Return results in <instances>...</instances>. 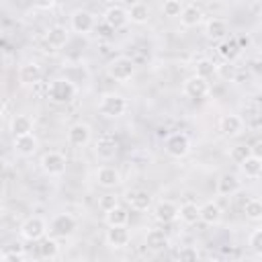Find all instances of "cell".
Here are the masks:
<instances>
[{"instance_id": "13", "label": "cell", "mask_w": 262, "mask_h": 262, "mask_svg": "<svg viewBox=\"0 0 262 262\" xmlns=\"http://www.w3.org/2000/svg\"><path fill=\"white\" fill-rule=\"evenodd\" d=\"M219 129L225 137H237L242 131H244V121L239 115H223L221 121H219Z\"/></svg>"}, {"instance_id": "41", "label": "cell", "mask_w": 262, "mask_h": 262, "mask_svg": "<svg viewBox=\"0 0 262 262\" xmlns=\"http://www.w3.org/2000/svg\"><path fill=\"white\" fill-rule=\"evenodd\" d=\"M33 4L37 8H51L55 4V0H33Z\"/></svg>"}, {"instance_id": "7", "label": "cell", "mask_w": 262, "mask_h": 262, "mask_svg": "<svg viewBox=\"0 0 262 262\" xmlns=\"http://www.w3.org/2000/svg\"><path fill=\"white\" fill-rule=\"evenodd\" d=\"M182 92L188 96V98H192V100H201V98H205L207 94H209V82L205 80V78H201V76H190L186 82H184V86H182Z\"/></svg>"}, {"instance_id": "4", "label": "cell", "mask_w": 262, "mask_h": 262, "mask_svg": "<svg viewBox=\"0 0 262 262\" xmlns=\"http://www.w3.org/2000/svg\"><path fill=\"white\" fill-rule=\"evenodd\" d=\"M133 74H135V63L125 55L115 57L108 63V76L113 80H117V82H127V80L133 78Z\"/></svg>"}, {"instance_id": "17", "label": "cell", "mask_w": 262, "mask_h": 262, "mask_svg": "<svg viewBox=\"0 0 262 262\" xmlns=\"http://www.w3.org/2000/svg\"><path fill=\"white\" fill-rule=\"evenodd\" d=\"M68 141L74 145V147H84L88 141H90V127L86 123H76L70 127L68 131Z\"/></svg>"}, {"instance_id": "30", "label": "cell", "mask_w": 262, "mask_h": 262, "mask_svg": "<svg viewBox=\"0 0 262 262\" xmlns=\"http://www.w3.org/2000/svg\"><path fill=\"white\" fill-rule=\"evenodd\" d=\"M147 18H149V8H147V4H143V2L131 4V8H129V20H131V23L143 25V23H147Z\"/></svg>"}, {"instance_id": "9", "label": "cell", "mask_w": 262, "mask_h": 262, "mask_svg": "<svg viewBox=\"0 0 262 262\" xmlns=\"http://www.w3.org/2000/svg\"><path fill=\"white\" fill-rule=\"evenodd\" d=\"M94 23H96L94 14H92L90 10H84V8L76 10V12L70 16V25H72L74 33H80V35L90 33V31L94 29Z\"/></svg>"}, {"instance_id": "38", "label": "cell", "mask_w": 262, "mask_h": 262, "mask_svg": "<svg viewBox=\"0 0 262 262\" xmlns=\"http://www.w3.org/2000/svg\"><path fill=\"white\" fill-rule=\"evenodd\" d=\"M248 244H250V248H252L254 252L262 254V227H260V229H254V231L250 233Z\"/></svg>"}, {"instance_id": "36", "label": "cell", "mask_w": 262, "mask_h": 262, "mask_svg": "<svg viewBox=\"0 0 262 262\" xmlns=\"http://www.w3.org/2000/svg\"><path fill=\"white\" fill-rule=\"evenodd\" d=\"M0 260L2 262H23L25 260V252L20 246H16V250H4L0 254Z\"/></svg>"}, {"instance_id": "32", "label": "cell", "mask_w": 262, "mask_h": 262, "mask_svg": "<svg viewBox=\"0 0 262 262\" xmlns=\"http://www.w3.org/2000/svg\"><path fill=\"white\" fill-rule=\"evenodd\" d=\"M219 53H221V57H225V59L231 61V59L239 57V53H242V45H239L237 39H229V41H225V43L219 45Z\"/></svg>"}, {"instance_id": "28", "label": "cell", "mask_w": 262, "mask_h": 262, "mask_svg": "<svg viewBox=\"0 0 262 262\" xmlns=\"http://www.w3.org/2000/svg\"><path fill=\"white\" fill-rule=\"evenodd\" d=\"M10 133H12V137L33 133V121H31V117H27V115H14L12 121H10Z\"/></svg>"}, {"instance_id": "40", "label": "cell", "mask_w": 262, "mask_h": 262, "mask_svg": "<svg viewBox=\"0 0 262 262\" xmlns=\"http://www.w3.org/2000/svg\"><path fill=\"white\" fill-rule=\"evenodd\" d=\"M176 258H180V260H196L199 258V252L194 248H184V250H180L176 254Z\"/></svg>"}, {"instance_id": "11", "label": "cell", "mask_w": 262, "mask_h": 262, "mask_svg": "<svg viewBox=\"0 0 262 262\" xmlns=\"http://www.w3.org/2000/svg\"><path fill=\"white\" fill-rule=\"evenodd\" d=\"M104 23L111 29H123L129 23V10L119 6V4H113L104 10Z\"/></svg>"}, {"instance_id": "2", "label": "cell", "mask_w": 262, "mask_h": 262, "mask_svg": "<svg viewBox=\"0 0 262 262\" xmlns=\"http://www.w3.org/2000/svg\"><path fill=\"white\" fill-rule=\"evenodd\" d=\"M98 111H100L104 117H111V119L121 117V115L127 111V100H125L121 94H115V92L104 94V96L100 98V102H98Z\"/></svg>"}, {"instance_id": "35", "label": "cell", "mask_w": 262, "mask_h": 262, "mask_svg": "<svg viewBox=\"0 0 262 262\" xmlns=\"http://www.w3.org/2000/svg\"><path fill=\"white\" fill-rule=\"evenodd\" d=\"M250 154H252V147H250V145H235V147H231L229 158H231L235 164H239V162H244Z\"/></svg>"}, {"instance_id": "8", "label": "cell", "mask_w": 262, "mask_h": 262, "mask_svg": "<svg viewBox=\"0 0 262 262\" xmlns=\"http://www.w3.org/2000/svg\"><path fill=\"white\" fill-rule=\"evenodd\" d=\"M49 227H51V233L53 235H57V237H70L76 231L78 223H76V219L72 215L61 213V215H55L53 217V221H51Z\"/></svg>"}, {"instance_id": "26", "label": "cell", "mask_w": 262, "mask_h": 262, "mask_svg": "<svg viewBox=\"0 0 262 262\" xmlns=\"http://www.w3.org/2000/svg\"><path fill=\"white\" fill-rule=\"evenodd\" d=\"M68 39H70L68 31H66L63 27H59V25L51 27V29L47 31V35H45V43H47L49 47H53V49H59V47H63V45L68 43Z\"/></svg>"}, {"instance_id": "15", "label": "cell", "mask_w": 262, "mask_h": 262, "mask_svg": "<svg viewBox=\"0 0 262 262\" xmlns=\"http://www.w3.org/2000/svg\"><path fill=\"white\" fill-rule=\"evenodd\" d=\"M96 182L102 188H115L121 182V174L115 166H100L96 170Z\"/></svg>"}, {"instance_id": "16", "label": "cell", "mask_w": 262, "mask_h": 262, "mask_svg": "<svg viewBox=\"0 0 262 262\" xmlns=\"http://www.w3.org/2000/svg\"><path fill=\"white\" fill-rule=\"evenodd\" d=\"M203 8L201 6H196V4H186L184 8H182V12H180V25L182 27H186V29H192V27H196V25H201L203 23Z\"/></svg>"}, {"instance_id": "19", "label": "cell", "mask_w": 262, "mask_h": 262, "mask_svg": "<svg viewBox=\"0 0 262 262\" xmlns=\"http://www.w3.org/2000/svg\"><path fill=\"white\" fill-rule=\"evenodd\" d=\"M37 147H39V141H37V137L33 135V133H27V135H18V137H14V149H16V154H20V156H33L35 151H37Z\"/></svg>"}, {"instance_id": "6", "label": "cell", "mask_w": 262, "mask_h": 262, "mask_svg": "<svg viewBox=\"0 0 262 262\" xmlns=\"http://www.w3.org/2000/svg\"><path fill=\"white\" fill-rule=\"evenodd\" d=\"M190 151V139L184 133H172L166 139V154L172 158H184Z\"/></svg>"}, {"instance_id": "25", "label": "cell", "mask_w": 262, "mask_h": 262, "mask_svg": "<svg viewBox=\"0 0 262 262\" xmlns=\"http://www.w3.org/2000/svg\"><path fill=\"white\" fill-rule=\"evenodd\" d=\"M239 170L246 178H258L262 174V158L250 154L244 162H239Z\"/></svg>"}, {"instance_id": "33", "label": "cell", "mask_w": 262, "mask_h": 262, "mask_svg": "<svg viewBox=\"0 0 262 262\" xmlns=\"http://www.w3.org/2000/svg\"><path fill=\"white\" fill-rule=\"evenodd\" d=\"M244 215L250 221H262V201L260 199H248L244 205Z\"/></svg>"}, {"instance_id": "3", "label": "cell", "mask_w": 262, "mask_h": 262, "mask_svg": "<svg viewBox=\"0 0 262 262\" xmlns=\"http://www.w3.org/2000/svg\"><path fill=\"white\" fill-rule=\"evenodd\" d=\"M45 233H47V223L37 215L25 219L20 225V235L27 242H41L45 237Z\"/></svg>"}, {"instance_id": "29", "label": "cell", "mask_w": 262, "mask_h": 262, "mask_svg": "<svg viewBox=\"0 0 262 262\" xmlns=\"http://www.w3.org/2000/svg\"><path fill=\"white\" fill-rule=\"evenodd\" d=\"M39 256L45 260H53L59 256V244L53 237H43L39 242Z\"/></svg>"}, {"instance_id": "5", "label": "cell", "mask_w": 262, "mask_h": 262, "mask_svg": "<svg viewBox=\"0 0 262 262\" xmlns=\"http://www.w3.org/2000/svg\"><path fill=\"white\" fill-rule=\"evenodd\" d=\"M41 168L49 176H61L66 172V156L59 151H47L41 158Z\"/></svg>"}, {"instance_id": "21", "label": "cell", "mask_w": 262, "mask_h": 262, "mask_svg": "<svg viewBox=\"0 0 262 262\" xmlns=\"http://www.w3.org/2000/svg\"><path fill=\"white\" fill-rule=\"evenodd\" d=\"M221 217H223V211L215 201H207L205 205H201V221L203 223L217 225L221 221Z\"/></svg>"}, {"instance_id": "1", "label": "cell", "mask_w": 262, "mask_h": 262, "mask_svg": "<svg viewBox=\"0 0 262 262\" xmlns=\"http://www.w3.org/2000/svg\"><path fill=\"white\" fill-rule=\"evenodd\" d=\"M47 96L55 104H68L76 96V84L68 78H55L47 88Z\"/></svg>"}, {"instance_id": "37", "label": "cell", "mask_w": 262, "mask_h": 262, "mask_svg": "<svg viewBox=\"0 0 262 262\" xmlns=\"http://www.w3.org/2000/svg\"><path fill=\"white\" fill-rule=\"evenodd\" d=\"M182 8L184 6L180 4V0H164V6H162V10H164L166 16H180Z\"/></svg>"}, {"instance_id": "31", "label": "cell", "mask_w": 262, "mask_h": 262, "mask_svg": "<svg viewBox=\"0 0 262 262\" xmlns=\"http://www.w3.org/2000/svg\"><path fill=\"white\" fill-rule=\"evenodd\" d=\"M205 33H207L209 39H223L225 33H227V25L221 18H209L207 27H205Z\"/></svg>"}, {"instance_id": "22", "label": "cell", "mask_w": 262, "mask_h": 262, "mask_svg": "<svg viewBox=\"0 0 262 262\" xmlns=\"http://www.w3.org/2000/svg\"><path fill=\"white\" fill-rule=\"evenodd\" d=\"M104 221H106V225H127L129 223V209L117 203L113 209L104 211Z\"/></svg>"}, {"instance_id": "12", "label": "cell", "mask_w": 262, "mask_h": 262, "mask_svg": "<svg viewBox=\"0 0 262 262\" xmlns=\"http://www.w3.org/2000/svg\"><path fill=\"white\" fill-rule=\"evenodd\" d=\"M41 76H43L41 66L35 63V61H27V63H23L18 68V82L23 86H35V84H39Z\"/></svg>"}, {"instance_id": "27", "label": "cell", "mask_w": 262, "mask_h": 262, "mask_svg": "<svg viewBox=\"0 0 262 262\" xmlns=\"http://www.w3.org/2000/svg\"><path fill=\"white\" fill-rule=\"evenodd\" d=\"M117 149L119 147H117V141L113 137H100L96 141V147H94V151L100 160H113L117 156Z\"/></svg>"}, {"instance_id": "23", "label": "cell", "mask_w": 262, "mask_h": 262, "mask_svg": "<svg viewBox=\"0 0 262 262\" xmlns=\"http://www.w3.org/2000/svg\"><path fill=\"white\" fill-rule=\"evenodd\" d=\"M178 217H180V221L182 223H186V225H192V223H196V221H201V207L196 205V203H182L180 207H178Z\"/></svg>"}, {"instance_id": "18", "label": "cell", "mask_w": 262, "mask_h": 262, "mask_svg": "<svg viewBox=\"0 0 262 262\" xmlns=\"http://www.w3.org/2000/svg\"><path fill=\"white\" fill-rule=\"evenodd\" d=\"M154 217L160 223H172L178 217V205H174L172 201H160L154 207Z\"/></svg>"}, {"instance_id": "39", "label": "cell", "mask_w": 262, "mask_h": 262, "mask_svg": "<svg viewBox=\"0 0 262 262\" xmlns=\"http://www.w3.org/2000/svg\"><path fill=\"white\" fill-rule=\"evenodd\" d=\"M117 205V196L115 194H104L100 201H98V207L102 209V211H108V209H113Z\"/></svg>"}, {"instance_id": "34", "label": "cell", "mask_w": 262, "mask_h": 262, "mask_svg": "<svg viewBox=\"0 0 262 262\" xmlns=\"http://www.w3.org/2000/svg\"><path fill=\"white\" fill-rule=\"evenodd\" d=\"M215 72H217V66H215L211 59H207V57H203V59H199V61L194 63V74L201 76V78H205V80H209Z\"/></svg>"}, {"instance_id": "14", "label": "cell", "mask_w": 262, "mask_h": 262, "mask_svg": "<svg viewBox=\"0 0 262 262\" xmlns=\"http://www.w3.org/2000/svg\"><path fill=\"white\" fill-rule=\"evenodd\" d=\"M127 203L131 205L133 211H147L151 207V194L147 190H141V188H133V190H127Z\"/></svg>"}, {"instance_id": "10", "label": "cell", "mask_w": 262, "mask_h": 262, "mask_svg": "<svg viewBox=\"0 0 262 262\" xmlns=\"http://www.w3.org/2000/svg\"><path fill=\"white\" fill-rule=\"evenodd\" d=\"M104 239H106V244H108L111 248L119 250V248H125V246L129 244L131 235H129V229H127V225H108Z\"/></svg>"}, {"instance_id": "24", "label": "cell", "mask_w": 262, "mask_h": 262, "mask_svg": "<svg viewBox=\"0 0 262 262\" xmlns=\"http://www.w3.org/2000/svg\"><path fill=\"white\" fill-rule=\"evenodd\" d=\"M145 246L154 252H160V250H166L170 246V239L162 229H149L145 235Z\"/></svg>"}, {"instance_id": "42", "label": "cell", "mask_w": 262, "mask_h": 262, "mask_svg": "<svg viewBox=\"0 0 262 262\" xmlns=\"http://www.w3.org/2000/svg\"><path fill=\"white\" fill-rule=\"evenodd\" d=\"M260 61H262V51H260Z\"/></svg>"}, {"instance_id": "20", "label": "cell", "mask_w": 262, "mask_h": 262, "mask_svg": "<svg viewBox=\"0 0 262 262\" xmlns=\"http://www.w3.org/2000/svg\"><path fill=\"white\" fill-rule=\"evenodd\" d=\"M239 188H242V180H239L235 174H223V176L217 180V192L223 194V196H231V194H235Z\"/></svg>"}]
</instances>
